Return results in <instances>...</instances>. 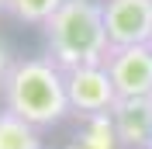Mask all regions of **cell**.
<instances>
[{
  "label": "cell",
  "mask_w": 152,
  "mask_h": 149,
  "mask_svg": "<svg viewBox=\"0 0 152 149\" xmlns=\"http://www.w3.org/2000/svg\"><path fill=\"white\" fill-rule=\"evenodd\" d=\"M0 97L7 111L38 128H52L73 111L66 94V69H59L48 56L14 59L0 83Z\"/></svg>",
  "instance_id": "6da1fadb"
},
{
  "label": "cell",
  "mask_w": 152,
  "mask_h": 149,
  "mask_svg": "<svg viewBox=\"0 0 152 149\" xmlns=\"http://www.w3.org/2000/svg\"><path fill=\"white\" fill-rule=\"evenodd\" d=\"M42 35H45V56L59 69L97 66L111 49L100 0H62V7L42 24Z\"/></svg>",
  "instance_id": "7a4b0ae2"
},
{
  "label": "cell",
  "mask_w": 152,
  "mask_h": 149,
  "mask_svg": "<svg viewBox=\"0 0 152 149\" xmlns=\"http://www.w3.org/2000/svg\"><path fill=\"white\" fill-rule=\"evenodd\" d=\"M66 94H69L73 114H80V118L111 114V108L118 104V90H114V80L104 69V63L66 69Z\"/></svg>",
  "instance_id": "3957f363"
},
{
  "label": "cell",
  "mask_w": 152,
  "mask_h": 149,
  "mask_svg": "<svg viewBox=\"0 0 152 149\" xmlns=\"http://www.w3.org/2000/svg\"><path fill=\"white\" fill-rule=\"evenodd\" d=\"M104 69L118 97H152V45H111Z\"/></svg>",
  "instance_id": "277c9868"
},
{
  "label": "cell",
  "mask_w": 152,
  "mask_h": 149,
  "mask_svg": "<svg viewBox=\"0 0 152 149\" xmlns=\"http://www.w3.org/2000/svg\"><path fill=\"white\" fill-rule=\"evenodd\" d=\"M111 45H149L152 42V0H100Z\"/></svg>",
  "instance_id": "5b68a950"
},
{
  "label": "cell",
  "mask_w": 152,
  "mask_h": 149,
  "mask_svg": "<svg viewBox=\"0 0 152 149\" xmlns=\"http://www.w3.org/2000/svg\"><path fill=\"white\" fill-rule=\"evenodd\" d=\"M114 135L121 149H149L152 142V97H118L111 108Z\"/></svg>",
  "instance_id": "8992f818"
},
{
  "label": "cell",
  "mask_w": 152,
  "mask_h": 149,
  "mask_svg": "<svg viewBox=\"0 0 152 149\" xmlns=\"http://www.w3.org/2000/svg\"><path fill=\"white\" fill-rule=\"evenodd\" d=\"M0 149H45L42 128L4 108L0 111Z\"/></svg>",
  "instance_id": "52a82bcc"
},
{
  "label": "cell",
  "mask_w": 152,
  "mask_h": 149,
  "mask_svg": "<svg viewBox=\"0 0 152 149\" xmlns=\"http://www.w3.org/2000/svg\"><path fill=\"white\" fill-rule=\"evenodd\" d=\"M66 149H121L118 146V135H114L111 114H90V118H83L80 135Z\"/></svg>",
  "instance_id": "ba28073f"
},
{
  "label": "cell",
  "mask_w": 152,
  "mask_h": 149,
  "mask_svg": "<svg viewBox=\"0 0 152 149\" xmlns=\"http://www.w3.org/2000/svg\"><path fill=\"white\" fill-rule=\"evenodd\" d=\"M62 7V0H4V14L21 24H35L42 28L56 10Z\"/></svg>",
  "instance_id": "9c48e42d"
},
{
  "label": "cell",
  "mask_w": 152,
  "mask_h": 149,
  "mask_svg": "<svg viewBox=\"0 0 152 149\" xmlns=\"http://www.w3.org/2000/svg\"><path fill=\"white\" fill-rule=\"evenodd\" d=\"M10 52H7V45H4V38H0V83H4V76H7V69H10Z\"/></svg>",
  "instance_id": "30bf717a"
},
{
  "label": "cell",
  "mask_w": 152,
  "mask_h": 149,
  "mask_svg": "<svg viewBox=\"0 0 152 149\" xmlns=\"http://www.w3.org/2000/svg\"><path fill=\"white\" fill-rule=\"evenodd\" d=\"M0 14H4V0H0Z\"/></svg>",
  "instance_id": "8fae6325"
},
{
  "label": "cell",
  "mask_w": 152,
  "mask_h": 149,
  "mask_svg": "<svg viewBox=\"0 0 152 149\" xmlns=\"http://www.w3.org/2000/svg\"><path fill=\"white\" fill-rule=\"evenodd\" d=\"M149 149H152V142H149Z\"/></svg>",
  "instance_id": "7c38bea8"
},
{
  "label": "cell",
  "mask_w": 152,
  "mask_h": 149,
  "mask_svg": "<svg viewBox=\"0 0 152 149\" xmlns=\"http://www.w3.org/2000/svg\"><path fill=\"white\" fill-rule=\"evenodd\" d=\"M149 45H152V42H149Z\"/></svg>",
  "instance_id": "4fadbf2b"
}]
</instances>
